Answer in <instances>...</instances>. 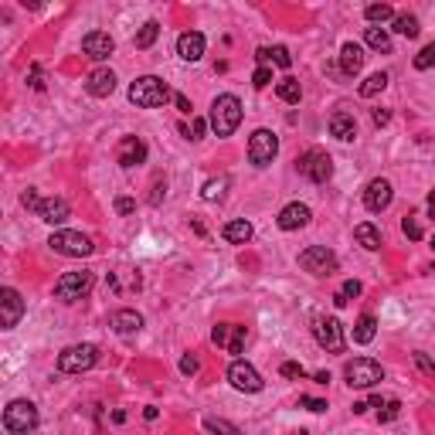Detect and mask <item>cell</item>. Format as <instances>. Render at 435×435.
<instances>
[{
  "mask_svg": "<svg viewBox=\"0 0 435 435\" xmlns=\"http://www.w3.org/2000/svg\"><path fill=\"white\" fill-rule=\"evenodd\" d=\"M167 99H174V92H170V85L163 78H156V75H143L129 85V103L140 105V109H156V105H163Z\"/></svg>",
  "mask_w": 435,
  "mask_h": 435,
  "instance_id": "obj_1",
  "label": "cell"
},
{
  "mask_svg": "<svg viewBox=\"0 0 435 435\" xmlns=\"http://www.w3.org/2000/svg\"><path fill=\"white\" fill-rule=\"evenodd\" d=\"M207 123L214 129V136H231L238 123H242V103H238V96H218L214 103H211V116H207Z\"/></svg>",
  "mask_w": 435,
  "mask_h": 435,
  "instance_id": "obj_2",
  "label": "cell"
},
{
  "mask_svg": "<svg viewBox=\"0 0 435 435\" xmlns=\"http://www.w3.org/2000/svg\"><path fill=\"white\" fill-rule=\"evenodd\" d=\"M99 364V347L96 344H72L58 354V371L61 374H82V371H92Z\"/></svg>",
  "mask_w": 435,
  "mask_h": 435,
  "instance_id": "obj_3",
  "label": "cell"
},
{
  "mask_svg": "<svg viewBox=\"0 0 435 435\" xmlns=\"http://www.w3.org/2000/svg\"><path fill=\"white\" fill-rule=\"evenodd\" d=\"M3 429L10 435H27L38 429V408L27 401V398H17L3 408Z\"/></svg>",
  "mask_w": 435,
  "mask_h": 435,
  "instance_id": "obj_4",
  "label": "cell"
},
{
  "mask_svg": "<svg viewBox=\"0 0 435 435\" xmlns=\"http://www.w3.org/2000/svg\"><path fill=\"white\" fill-rule=\"evenodd\" d=\"M92 286H96V276L92 272H65L61 279L54 282V300H61V303H75L82 296H89L92 293Z\"/></svg>",
  "mask_w": 435,
  "mask_h": 435,
  "instance_id": "obj_5",
  "label": "cell"
},
{
  "mask_svg": "<svg viewBox=\"0 0 435 435\" xmlns=\"http://www.w3.org/2000/svg\"><path fill=\"white\" fill-rule=\"evenodd\" d=\"M48 245H52L58 256H68V258H85V256H92V249H96V245H92L82 231H68V228L52 231Z\"/></svg>",
  "mask_w": 435,
  "mask_h": 435,
  "instance_id": "obj_6",
  "label": "cell"
},
{
  "mask_svg": "<svg viewBox=\"0 0 435 435\" xmlns=\"http://www.w3.org/2000/svg\"><path fill=\"white\" fill-rule=\"evenodd\" d=\"M344 378H347L351 388H374L378 381H384V367L371 357H354V360H347Z\"/></svg>",
  "mask_w": 435,
  "mask_h": 435,
  "instance_id": "obj_7",
  "label": "cell"
},
{
  "mask_svg": "<svg viewBox=\"0 0 435 435\" xmlns=\"http://www.w3.org/2000/svg\"><path fill=\"white\" fill-rule=\"evenodd\" d=\"M296 167H300V174L307 180H313V184H327V180L333 177V160L327 150H307V154L296 160Z\"/></svg>",
  "mask_w": 435,
  "mask_h": 435,
  "instance_id": "obj_8",
  "label": "cell"
},
{
  "mask_svg": "<svg viewBox=\"0 0 435 435\" xmlns=\"http://www.w3.org/2000/svg\"><path fill=\"white\" fill-rule=\"evenodd\" d=\"M276 154H279V136L272 129H256L249 136V160L256 167H269L276 160Z\"/></svg>",
  "mask_w": 435,
  "mask_h": 435,
  "instance_id": "obj_9",
  "label": "cell"
},
{
  "mask_svg": "<svg viewBox=\"0 0 435 435\" xmlns=\"http://www.w3.org/2000/svg\"><path fill=\"white\" fill-rule=\"evenodd\" d=\"M313 337H316V344H320L327 354H340V351L347 347L344 327H340V320H333V316H320V320L313 323Z\"/></svg>",
  "mask_w": 435,
  "mask_h": 435,
  "instance_id": "obj_10",
  "label": "cell"
},
{
  "mask_svg": "<svg viewBox=\"0 0 435 435\" xmlns=\"http://www.w3.org/2000/svg\"><path fill=\"white\" fill-rule=\"evenodd\" d=\"M300 265L307 269L309 276H333L337 272V256L327 245H313L307 252H300Z\"/></svg>",
  "mask_w": 435,
  "mask_h": 435,
  "instance_id": "obj_11",
  "label": "cell"
},
{
  "mask_svg": "<svg viewBox=\"0 0 435 435\" xmlns=\"http://www.w3.org/2000/svg\"><path fill=\"white\" fill-rule=\"evenodd\" d=\"M228 381L235 391H245V395H258L262 391V374H258L252 364H245V360H231L228 367Z\"/></svg>",
  "mask_w": 435,
  "mask_h": 435,
  "instance_id": "obj_12",
  "label": "cell"
},
{
  "mask_svg": "<svg viewBox=\"0 0 435 435\" xmlns=\"http://www.w3.org/2000/svg\"><path fill=\"white\" fill-rule=\"evenodd\" d=\"M21 316H24V300H21V293L10 289V286L0 289V327H3V330H14Z\"/></svg>",
  "mask_w": 435,
  "mask_h": 435,
  "instance_id": "obj_13",
  "label": "cell"
},
{
  "mask_svg": "<svg viewBox=\"0 0 435 435\" xmlns=\"http://www.w3.org/2000/svg\"><path fill=\"white\" fill-rule=\"evenodd\" d=\"M391 198H395V191H391V184L384 177L371 180V184L364 187V205H367V211H374V214H381L384 207L391 205Z\"/></svg>",
  "mask_w": 435,
  "mask_h": 435,
  "instance_id": "obj_14",
  "label": "cell"
},
{
  "mask_svg": "<svg viewBox=\"0 0 435 435\" xmlns=\"http://www.w3.org/2000/svg\"><path fill=\"white\" fill-rule=\"evenodd\" d=\"M82 52L89 54V58H96V61H105L109 54L116 52V41H112L105 31H89V34L82 38Z\"/></svg>",
  "mask_w": 435,
  "mask_h": 435,
  "instance_id": "obj_15",
  "label": "cell"
},
{
  "mask_svg": "<svg viewBox=\"0 0 435 435\" xmlns=\"http://www.w3.org/2000/svg\"><path fill=\"white\" fill-rule=\"evenodd\" d=\"M116 160H119V167L143 163V160H147V143H143L140 136H123L119 147H116Z\"/></svg>",
  "mask_w": 435,
  "mask_h": 435,
  "instance_id": "obj_16",
  "label": "cell"
},
{
  "mask_svg": "<svg viewBox=\"0 0 435 435\" xmlns=\"http://www.w3.org/2000/svg\"><path fill=\"white\" fill-rule=\"evenodd\" d=\"M85 89H89V96H96V99L112 96V92H116V72H112V68H96V72H89Z\"/></svg>",
  "mask_w": 435,
  "mask_h": 435,
  "instance_id": "obj_17",
  "label": "cell"
},
{
  "mask_svg": "<svg viewBox=\"0 0 435 435\" xmlns=\"http://www.w3.org/2000/svg\"><path fill=\"white\" fill-rule=\"evenodd\" d=\"M205 34H198V31H184L177 38V54L184 61H201L205 58Z\"/></svg>",
  "mask_w": 435,
  "mask_h": 435,
  "instance_id": "obj_18",
  "label": "cell"
},
{
  "mask_svg": "<svg viewBox=\"0 0 435 435\" xmlns=\"http://www.w3.org/2000/svg\"><path fill=\"white\" fill-rule=\"evenodd\" d=\"M309 218H313V214H309V207L296 201V205H286V207H282L276 221H279L282 231H296V228H307Z\"/></svg>",
  "mask_w": 435,
  "mask_h": 435,
  "instance_id": "obj_19",
  "label": "cell"
},
{
  "mask_svg": "<svg viewBox=\"0 0 435 435\" xmlns=\"http://www.w3.org/2000/svg\"><path fill=\"white\" fill-rule=\"evenodd\" d=\"M109 327L119 333V337H133V333L143 330V316L136 309H116L112 320H109Z\"/></svg>",
  "mask_w": 435,
  "mask_h": 435,
  "instance_id": "obj_20",
  "label": "cell"
},
{
  "mask_svg": "<svg viewBox=\"0 0 435 435\" xmlns=\"http://www.w3.org/2000/svg\"><path fill=\"white\" fill-rule=\"evenodd\" d=\"M364 48H360L357 41H344V48H340V68H344V75H357L360 68H364Z\"/></svg>",
  "mask_w": 435,
  "mask_h": 435,
  "instance_id": "obj_21",
  "label": "cell"
},
{
  "mask_svg": "<svg viewBox=\"0 0 435 435\" xmlns=\"http://www.w3.org/2000/svg\"><path fill=\"white\" fill-rule=\"evenodd\" d=\"M68 214H72V207H68L65 198H48V201L41 205V211H38V218L48 221V225H65Z\"/></svg>",
  "mask_w": 435,
  "mask_h": 435,
  "instance_id": "obj_22",
  "label": "cell"
},
{
  "mask_svg": "<svg viewBox=\"0 0 435 435\" xmlns=\"http://www.w3.org/2000/svg\"><path fill=\"white\" fill-rule=\"evenodd\" d=\"M330 133L337 136V140H344V143H351L354 136H357V119L351 116V112H333L330 116Z\"/></svg>",
  "mask_w": 435,
  "mask_h": 435,
  "instance_id": "obj_23",
  "label": "cell"
},
{
  "mask_svg": "<svg viewBox=\"0 0 435 435\" xmlns=\"http://www.w3.org/2000/svg\"><path fill=\"white\" fill-rule=\"evenodd\" d=\"M252 225L245 221V218H235V221H228L225 228H221V238L225 242H231V245H245V242H252Z\"/></svg>",
  "mask_w": 435,
  "mask_h": 435,
  "instance_id": "obj_24",
  "label": "cell"
},
{
  "mask_svg": "<svg viewBox=\"0 0 435 435\" xmlns=\"http://www.w3.org/2000/svg\"><path fill=\"white\" fill-rule=\"evenodd\" d=\"M354 238H357V242L364 245V249H367V252H378V249H381V231L374 228L371 221L357 225V228H354Z\"/></svg>",
  "mask_w": 435,
  "mask_h": 435,
  "instance_id": "obj_25",
  "label": "cell"
},
{
  "mask_svg": "<svg viewBox=\"0 0 435 435\" xmlns=\"http://www.w3.org/2000/svg\"><path fill=\"white\" fill-rule=\"evenodd\" d=\"M364 41H367V48H374V52H391V34L384 31V27H364Z\"/></svg>",
  "mask_w": 435,
  "mask_h": 435,
  "instance_id": "obj_26",
  "label": "cell"
},
{
  "mask_svg": "<svg viewBox=\"0 0 435 435\" xmlns=\"http://www.w3.org/2000/svg\"><path fill=\"white\" fill-rule=\"evenodd\" d=\"M374 333H378V320L374 316H360L354 323V344H371Z\"/></svg>",
  "mask_w": 435,
  "mask_h": 435,
  "instance_id": "obj_27",
  "label": "cell"
},
{
  "mask_svg": "<svg viewBox=\"0 0 435 435\" xmlns=\"http://www.w3.org/2000/svg\"><path fill=\"white\" fill-rule=\"evenodd\" d=\"M364 17L378 27V24H384V21H395L398 14H395V7H391V3H371V7L364 10Z\"/></svg>",
  "mask_w": 435,
  "mask_h": 435,
  "instance_id": "obj_28",
  "label": "cell"
},
{
  "mask_svg": "<svg viewBox=\"0 0 435 435\" xmlns=\"http://www.w3.org/2000/svg\"><path fill=\"white\" fill-rule=\"evenodd\" d=\"M276 92H279L282 103H289V105H296L300 99H303V89H300V82H296V78H282L279 85H276Z\"/></svg>",
  "mask_w": 435,
  "mask_h": 435,
  "instance_id": "obj_29",
  "label": "cell"
},
{
  "mask_svg": "<svg viewBox=\"0 0 435 435\" xmlns=\"http://www.w3.org/2000/svg\"><path fill=\"white\" fill-rule=\"evenodd\" d=\"M391 24H395V31H398L401 38H418V31H422L415 14H398V17H395Z\"/></svg>",
  "mask_w": 435,
  "mask_h": 435,
  "instance_id": "obj_30",
  "label": "cell"
},
{
  "mask_svg": "<svg viewBox=\"0 0 435 435\" xmlns=\"http://www.w3.org/2000/svg\"><path fill=\"white\" fill-rule=\"evenodd\" d=\"M205 429L214 435H242V429L238 425H231V422H225V418H214V415H207L205 418Z\"/></svg>",
  "mask_w": 435,
  "mask_h": 435,
  "instance_id": "obj_31",
  "label": "cell"
},
{
  "mask_svg": "<svg viewBox=\"0 0 435 435\" xmlns=\"http://www.w3.org/2000/svg\"><path fill=\"white\" fill-rule=\"evenodd\" d=\"M384 85H388V75H384V72H374V75L360 85V96H364V99H371V96L384 92Z\"/></svg>",
  "mask_w": 435,
  "mask_h": 435,
  "instance_id": "obj_32",
  "label": "cell"
},
{
  "mask_svg": "<svg viewBox=\"0 0 435 435\" xmlns=\"http://www.w3.org/2000/svg\"><path fill=\"white\" fill-rule=\"evenodd\" d=\"M225 187H228V177L207 180L205 191H201V198H205V201H221V198H225Z\"/></svg>",
  "mask_w": 435,
  "mask_h": 435,
  "instance_id": "obj_33",
  "label": "cell"
},
{
  "mask_svg": "<svg viewBox=\"0 0 435 435\" xmlns=\"http://www.w3.org/2000/svg\"><path fill=\"white\" fill-rule=\"evenodd\" d=\"M156 34H160V24H156V21H147V24L140 27V34H136V48H150L156 41Z\"/></svg>",
  "mask_w": 435,
  "mask_h": 435,
  "instance_id": "obj_34",
  "label": "cell"
},
{
  "mask_svg": "<svg viewBox=\"0 0 435 435\" xmlns=\"http://www.w3.org/2000/svg\"><path fill=\"white\" fill-rule=\"evenodd\" d=\"M231 333H235V323H218V327L211 330V340H214L218 347H225V351H228V344H231Z\"/></svg>",
  "mask_w": 435,
  "mask_h": 435,
  "instance_id": "obj_35",
  "label": "cell"
},
{
  "mask_svg": "<svg viewBox=\"0 0 435 435\" xmlns=\"http://www.w3.org/2000/svg\"><path fill=\"white\" fill-rule=\"evenodd\" d=\"M398 415H401V401L391 398V401H384L381 408H378V422H395Z\"/></svg>",
  "mask_w": 435,
  "mask_h": 435,
  "instance_id": "obj_36",
  "label": "cell"
},
{
  "mask_svg": "<svg viewBox=\"0 0 435 435\" xmlns=\"http://www.w3.org/2000/svg\"><path fill=\"white\" fill-rule=\"evenodd\" d=\"M432 65H435V41L415 54V68H418V72H425V68H432Z\"/></svg>",
  "mask_w": 435,
  "mask_h": 435,
  "instance_id": "obj_37",
  "label": "cell"
},
{
  "mask_svg": "<svg viewBox=\"0 0 435 435\" xmlns=\"http://www.w3.org/2000/svg\"><path fill=\"white\" fill-rule=\"evenodd\" d=\"M279 371H282V378H289V381H303V378H307V367L296 364V360H286Z\"/></svg>",
  "mask_w": 435,
  "mask_h": 435,
  "instance_id": "obj_38",
  "label": "cell"
},
{
  "mask_svg": "<svg viewBox=\"0 0 435 435\" xmlns=\"http://www.w3.org/2000/svg\"><path fill=\"white\" fill-rule=\"evenodd\" d=\"M401 231L408 235L411 242H418V238L425 235V228H422V221H418V218H405V221H401Z\"/></svg>",
  "mask_w": 435,
  "mask_h": 435,
  "instance_id": "obj_39",
  "label": "cell"
},
{
  "mask_svg": "<svg viewBox=\"0 0 435 435\" xmlns=\"http://www.w3.org/2000/svg\"><path fill=\"white\" fill-rule=\"evenodd\" d=\"M21 205H24L27 211H41V205H45V201L38 198V191H34V187H27L24 194H21Z\"/></svg>",
  "mask_w": 435,
  "mask_h": 435,
  "instance_id": "obj_40",
  "label": "cell"
},
{
  "mask_svg": "<svg viewBox=\"0 0 435 435\" xmlns=\"http://www.w3.org/2000/svg\"><path fill=\"white\" fill-rule=\"evenodd\" d=\"M242 351H245V327H235L231 344H228V354H242Z\"/></svg>",
  "mask_w": 435,
  "mask_h": 435,
  "instance_id": "obj_41",
  "label": "cell"
},
{
  "mask_svg": "<svg viewBox=\"0 0 435 435\" xmlns=\"http://www.w3.org/2000/svg\"><path fill=\"white\" fill-rule=\"evenodd\" d=\"M269 82H272V68H269V65H258L256 75H252V85H256V89H265Z\"/></svg>",
  "mask_w": 435,
  "mask_h": 435,
  "instance_id": "obj_42",
  "label": "cell"
},
{
  "mask_svg": "<svg viewBox=\"0 0 435 435\" xmlns=\"http://www.w3.org/2000/svg\"><path fill=\"white\" fill-rule=\"evenodd\" d=\"M205 119H191V126H184V133H187V140H205Z\"/></svg>",
  "mask_w": 435,
  "mask_h": 435,
  "instance_id": "obj_43",
  "label": "cell"
},
{
  "mask_svg": "<svg viewBox=\"0 0 435 435\" xmlns=\"http://www.w3.org/2000/svg\"><path fill=\"white\" fill-rule=\"evenodd\" d=\"M269 52H272V58H269V61H276L279 68H289V65H293V58H289V52H286L282 45H276V48H269Z\"/></svg>",
  "mask_w": 435,
  "mask_h": 435,
  "instance_id": "obj_44",
  "label": "cell"
},
{
  "mask_svg": "<svg viewBox=\"0 0 435 435\" xmlns=\"http://www.w3.org/2000/svg\"><path fill=\"white\" fill-rule=\"evenodd\" d=\"M415 364H418V367H422L429 378H435V364L429 360V354H422V351H418V354H415Z\"/></svg>",
  "mask_w": 435,
  "mask_h": 435,
  "instance_id": "obj_45",
  "label": "cell"
},
{
  "mask_svg": "<svg viewBox=\"0 0 435 435\" xmlns=\"http://www.w3.org/2000/svg\"><path fill=\"white\" fill-rule=\"evenodd\" d=\"M31 89H38V92H41V89H45V75H41V65H31Z\"/></svg>",
  "mask_w": 435,
  "mask_h": 435,
  "instance_id": "obj_46",
  "label": "cell"
},
{
  "mask_svg": "<svg viewBox=\"0 0 435 435\" xmlns=\"http://www.w3.org/2000/svg\"><path fill=\"white\" fill-rule=\"evenodd\" d=\"M300 405L309 408V411H316V415H320V411H327V401H320V398H300Z\"/></svg>",
  "mask_w": 435,
  "mask_h": 435,
  "instance_id": "obj_47",
  "label": "cell"
},
{
  "mask_svg": "<svg viewBox=\"0 0 435 435\" xmlns=\"http://www.w3.org/2000/svg\"><path fill=\"white\" fill-rule=\"evenodd\" d=\"M116 211H119V214H133V211H136V201H133V198H116Z\"/></svg>",
  "mask_w": 435,
  "mask_h": 435,
  "instance_id": "obj_48",
  "label": "cell"
},
{
  "mask_svg": "<svg viewBox=\"0 0 435 435\" xmlns=\"http://www.w3.org/2000/svg\"><path fill=\"white\" fill-rule=\"evenodd\" d=\"M340 293H344L347 300H354V296H360V282H357V279H347V282H344V289H340Z\"/></svg>",
  "mask_w": 435,
  "mask_h": 435,
  "instance_id": "obj_49",
  "label": "cell"
},
{
  "mask_svg": "<svg viewBox=\"0 0 435 435\" xmlns=\"http://www.w3.org/2000/svg\"><path fill=\"white\" fill-rule=\"evenodd\" d=\"M180 371H184V374H194V371H198V357H194V354H184V360H180Z\"/></svg>",
  "mask_w": 435,
  "mask_h": 435,
  "instance_id": "obj_50",
  "label": "cell"
},
{
  "mask_svg": "<svg viewBox=\"0 0 435 435\" xmlns=\"http://www.w3.org/2000/svg\"><path fill=\"white\" fill-rule=\"evenodd\" d=\"M174 103H177V109L184 112V116H191V112H194V109H191V99H187V96H180V92L174 96Z\"/></svg>",
  "mask_w": 435,
  "mask_h": 435,
  "instance_id": "obj_51",
  "label": "cell"
},
{
  "mask_svg": "<svg viewBox=\"0 0 435 435\" xmlns=\"http://www.w3.org/2000/svg\"><path fill=\"white\" fill-rule=\"evenodd\" d=\"M391 123V112L388 109H374V126H388Z\"/></svg>",
  "mask_w": 435,
  "mask_h": 435,
  "instance_id": "obj_52",
  "label": "cell"
},
{
  "mask_svg": "<svg viewBox=\"0 0 435 435\" xmlns=\"http://www.w3.org/2000/svg\"><path fill=\"white\" fill-rule=\"evenodd\" d=\"M163 194H167V184H160V180H156V187H154V194H150V201H154V205H160V198H163Z\"/></svg>",
  "mask_w": 435,
  "mask_h": 435,
  "instance_id": "obj_53",
  "label": "cell"
},
{
  "mask_svg": "<svg viewBox=\"0 0 435 435\" xmlns=\"http://www.w3.org/2000/svg\"><path fill=\"white\" fill-rule=\"evenodd\" d=\"M256 58H258V65H265V61L272 58V52H269V48H258V52H256Z\"/></svg>",
  "mask_w": 435,
  "mask_h": 435,
  "instance_id": "obj_54",
  "label": "cell"
},
{
  "mask_svg": "<svg viewBox=\"0 0 435 435\" xmlns=\"http://www.w3.org/2000/svg\"><path fill=\"white\" fill-rule=\"evenodd\" d=\"M367 408H371V401H354V415H364Z\"/></svg>",
  "mask_w": 435,
  "mask_h": 435,
  "instance_id": "obj_55",
  "label": "cell"
},
{
  "mask_svg": "<svg viewBox=\"0 0 435 435\" xmlns=\"http://www.w3.org/2000/svg\"><path fill=\"white\" fill-rule=\"evenodd\" d=\"M313 381H316V384H330V374H327V371H320V374H313Z\"/></svg>",
  "mask_w": 435,
  "mask_h": 435,
  "instance_id": "obj_56",
  "label": "cell"
},
{
  "mask_svg": "<svg viewBox=\"0 0 435 435\" xmlns=\"http://www.w3.org/2000/svg\"><path fill=\"white\" fill-rule=\"evenodd\" d=\"M347 303H351V300H347L344 293H337V296H333V307H347Z\"/></svg>",
  "mask_w": 435,
  "mask_h": 435,
  "instance_id": "obj_57",
  "label": "cell"
},
{
  "mask_svg": "<svg viewBox=\"0 0 435 435\" xmlns=\"http://www.w3.org/2000/svg\"><path fill=\"white\" fill-rule=\"evenodd\" d=\"M156 415H160V411H156V408H154V405H150V408H147V411H143V418H147V422H154V418H156Z\"/></svg>",
  "mask_w": 435,
  "mask_h": 435,
  "instance_id": "obj_58",
  "label": "cell"
},
{
  "mask_svg": "<svg viewBox=\"0 0 435 435\" xmlns=\"http://www.w3.org/2000/svg\"><path fill=\"white\" fill-rule=\"evenodd\" d=\"M429 214H432V221H435V191L429 194Z\"/></svg>",
  "mask_w": 435,
  "mask_h": 435,
  "instance_id": "obj_59",
  "label": "cell"
},
{
  "mask_svg": "<svg viewBox=\"0 0 435 435\" xmlns=\"http://www.w3.org/2000/svg\"><path fill=\"white\" fill-rule=\"evenodd\" d=\"M432 249H435V238H432Z\"/></svg>",
  "mask_w": 435,
  "mask_h": 435,
  "instance_id": "obj_60",
  "label": "cell"
}]
</instances>
